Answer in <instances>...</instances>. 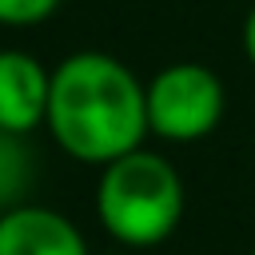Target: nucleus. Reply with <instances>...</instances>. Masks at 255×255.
<instances>
[{"label":"nucleus","instance_id":"7ed1b4c3","mask_svg":"<svg viewBox=\"0 0 255 255\" xmlns=\"http://www.w3.org/2000/svg\"><path fill=\"white\" fill-rule=\"evenodd\" d=\"M223 120V84L207 64L175 60L147 80V131L167 143L207 139Z\"/></svg>","mask_w":255,"mask_h":255},{"label":"nucleus","instance_id":"39448f33","mask_svg":"<svg viewBox=\"0 0 255 255\" xmlns=\"http://www.w3.org/2000/svg\"><path fill=\"white\" fill-rule=\"evenodd\" d=\"M0 255H88V239L64 211L20 203L0 211Z\"/></svg>","mask_w":255,"mask_h":255},{"label":"nucleus","instance_id":"f03ea898","mask_svg":"<svg viewBox=\"0 0 255 255\" xmlns=\"http://www.w3.org/2000/svg\"><path fill=\"white\" fill-rule=\"evenodd\" d=\"M96 219L124 247H155L183 219V175L159 151L135 147L100 167Z\"/></svg>","mask_w":255,"mask_h":255},{"label":"nucleus","instance_id":"f257e3e1","mask_svg":"<svg viewBox=\"0 0 255 255\" xmlns=\"http://www.w3.org/2000/svg\"><path fill=\"white\" fill-rule=\"evenodd\" d=\"M44 128L64 155L104 167L143 147L147 84L108 52H72L52 68Z\"/></svg>","mask_w":255,"mask_h":255},{"label":"nucleus","instance_id":"423d86ee","mask_svg":"<svg viewBox=\"0 0 255 255\" xmlns=\"http://www.w3.org/2000/svg\"><path fill=\"white\" fill-rule=\"evenodd\" d=\"M36 183V155L24 135L0 131V211L20 207L28 187Z\"/></svg>","mask_w":255,"mask_h":255},{"label":"nucleus","instance_id":"6e6552de","mask_svg":"<svg viewBox=\"0 0 255 255\" xmlns=\"http://www.w3.org/2000/svg\"><path fill=\"white\" fill-rule=\"evenodd\" d=\"M243 52H247V64L255 68V4H251L247 20H243Z\"/></svg>","mask_w":255,"mask_h":255},{"label":"nucleus","instance_id":"20e7f679","mask_svg":"<svg viewBox=\"0 0 255 255\" xmlns=\"http://www.w3.org/2000/svg\"><path fill=\"white\" fill-rule=\"evenodd\" d=\"M52 72L24 48H0V131L28 135L48 116Z\"/></svg>","mask_w":255,"mask_h":255},{"label":"nucleus","instance_id":"0eeeda50","mask_svg":"<svg viewBox=\"0 0 255 255\" xmlns=\"http://www.w3.org/2000/svg\"><path fill=\"white\" fill-rule=\"evenodd\" d=\"M64 0H0V24L8 28H32L44 24Z\"/></svg>","mask_w":255,"mask_h":255},{"label":"nucleus","instance_id":"1a4fd4ad","mask_svg":"<svg viewBox=\"0 0 255 255\" xmlns=\"http://www.w3.org/2000/svg\"><path fill=\"white\" fill-rule=\"evenodd\" d=\"M251 255H255V247H251Z\"/></svg>","mask_w":255,"mask_h":255}]
</instances>
